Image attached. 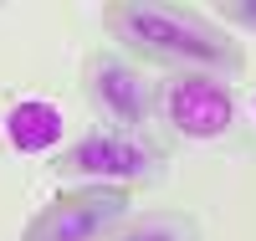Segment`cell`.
<instances>
[{"label": "cell", "mask_w": 256, "mask_h": 241, "mask_svg": "<svg viewBox=\"0 0 256 241\" xmlns=\"http://www.w3.org/2000/svg\"><path fill=\"white\" fill-rule=\"evenodd\" d=\"M98 21L102 36L128 62H144V67H164L180 77H220V82L246 72L241 36L180 0H108Z\"/></svg>", "instance_id": "cell-1"}, {"label": "cell", "mask_w": 256, "mask_h": 241, "mask_svg": "<svg viewBox=\"0 0 256 241\" xmlns=\"http://www.w3.org/2000/svg\"><path fill=\"white\" fill-rule=\"evenodd\" d=\"M52 174L72 185H159L169 174V154L164 144H154L148 134H128V128H92L77 144H67L52 159Z\"/></svg>", "instance_id": "cell-2"}, {"label": "cell", "mask_w": 256, "mask_h": 241, "mask_svg": "<svg viewBox=\"0 0 256 241\" xmlns=\"http://www.w3.org/2000/svg\"><path fill=\"white\" fill-rule=\"evenodd\" d=\"M82 98L102 118V128H128V134H148L159 123L154 113V82L138 72V62L123 52H92L82 62Z\"/></svg>", "instance_id": "cell-3"}, {"label": "cell", "mask_w": 256, "mask_h": 241, "mask_svg": "<svg viewBox=\"0 0 256 241\" xmlns=\"http://www.w3.org/2000/svg\"><path fill=\"white\" fill-rule=\"evenodd\" d=\"M123 221H128V190H118V185H67L20 226V241H102Z\"/></svg>", "instance_id": "cell-4"}, {"label": "cell", "mask_w": 256, "mask_h": 241, "mask_svg": "<svg viewBox=\"0 0 256 241\" xmlns=\"http://www.w3.org/2000/svg\"><path fill=\"white\" fill-rule=\"evenodd\" d=\"M154 113L180 139H220L236 123V93L220 77H164L154 87Z\"/></svg>", "instance_id": "cell-5"}, {"label": "cell", "mask_w": 256, "mask_h": 241, "mask_svg": "<svg viewBox=\"0 0 256 241\" xmlns=\"http://www.w3.org/2000/svg\"><path fill=\"white\" fill-rule=\"evenodd\" d=\"M102 241H205L200 221L190 210H144V215H128L123 226H113Z\"/></svg>", "instance_id": "cell-6"}, {"label": "cell", "mask_w": 256, "mask_h": 241, "mask_svg": "<svg viewBox=\"0 0 256 241\" xmlns=\"http://www.w3.org/2000/svg\"><path fill=\"white\" fill-rule=\"evenodd\" d=\"M6 134H10V144L20 149V154H46V149L56 144V134H62V113L52 103H41V98H26V103L10 108Z\"/></svg>", "instance_id": "cell-7"}, {"label": "cell", "mask_w": 256, "mask_h": 241, "mask_svg": "<svg viewBox=\"0 0 256 241\" xmlns=\"http://www.w3.org/2000/svg\"><path fill=\"white\" fill-rule=\"evenodd\" d=\"M210 16H216L226 31H251L256 36V0H220Z\"/></svg>", "instance_id": "cell-8"}]
</instances>
